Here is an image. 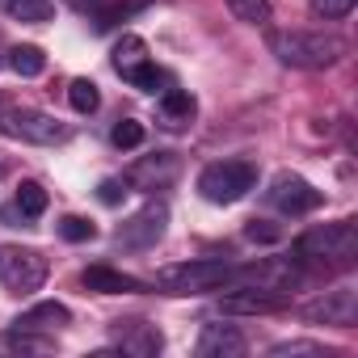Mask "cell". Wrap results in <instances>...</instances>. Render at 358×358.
<instances>
[{
	"label": "cell",
	"instance_id": "1",
	"mask_svg": "<svg viewBox=\"0 0 358 358\" xmlns=\"http://www.w3.org/2000/svg\"><path fill=\"white\" fill-rule=\"evenodd\" d=\"M358 257V228L354 220H337V224H320L312 232H303L295 241V262L312 266V270H350Z\"/></svg>",
	"mask_w": 358,
	"mask_h": 358
},
{
	"label": "cell",
	"instance_id": "2",
	"mask_svg": "<svg viewBox=\"0 0 358 358\" xmlns=\"http://www.w3.org/2000/svg\"><path fill=\"white\" fill-rule=\"evenodd\" d=\"M266 43H270V51L278 55V64L303 68V72L333 68V64L345 55V43H341L337 34H320V30H270Z\"/></svg>",
	"mask_w": 358,
	"mask_h": 358
},
{
	"label": "cell",
	"instance_id": "3",
	"mask_svg": "<svg viewBox=\"0 0 358 358\" xmlns=\"http://www.w3.org/2000/svg\"><path fill=\"white\" fill-rule=\"evenodd\" d=\"M253 186H257V164H249V160H215L199 173V194L220 207L241 203Z\"/></svg>",
	"mask_w": 358,
	"mask_h": 358
},
{
	"label": "cell",
	"instance_id": "4",
	"mask_svg": "<svg viewBox=\"0 0 358 358\" xmlns=\"http://www.w3.org/2000/svg\"><path fill=\"white\" fill-rule=\"evenodd\" d=\"M228 274H232L228 262H177L156 270V287L164 295H203L228 287Z\"/></svg>",
	"mask_w": 358,
	"mask_h": 358
},
{
	"label": "cell",
	"instance_id": "5",
	"mask_svg": "<svg viewBox=\"0 0 358 358\" xmlns=\"http://www.w3.org/2000/svg\"><path fill=\"white\" fill-rule=\"evenodd\" d=\"M0 135H9V139H17V143L51 148V143H64V139H68V127H64L55 114L30 110V106H13V110H0Z\"/></svg>",
	"mask_w": 358,
	"mask_h": 358
},
{
	"label": "cell",
	"instance_id": "6",
	"mask_svg": "<svg viewBox=\"0 0 358 358\" xmlns=\"http://www.w3.org/2000/svg\"><path fill=\"white\" fill-rule=\"evenodd\" d=\"M47 282V257L26 245H0V287L13 295H34Z\"/></svg>",
	"mask_w": 358,
	"mask_h": 358
},
{
	"label": "cell",
	"instance_id": "7",
	"mask_svg": "<svg viewBox=\"0 0 358 358\" xmlns=\"http://www.w3.org/2000/svg\"><path fill=\"white\" fill-rule=\"evenodd\" d=\"M114 72H118L127 85L143 89V93H156L160 80H164V76L152 68V59H148V43H143L139 34H122V38L114 43Z\"/></svg>",
	"mask_w": 358,
	"mask_h": 358
},
{
	"label": "cell",
	"instance_id": "8",
	"mask_svg": "<svg viewBox=\"0 0 358 358\" xmlns=\"http://www.w3.org/2000/svg\"><path fill=\"white\" fill-rule=\"evenodd\" d=\"M169 228V207L164 203H148L143 211H135L127 224H118L114 232V245L118 249H152Z\"/></svg>",
	"mask_w": 358,
	"mask_h": 358
},
{
	"label": "cell",
	"instance_id": "9",
	"mask_svg": "<svg viewBox=\"0 0 358 358\" xmlns=\"http://www.w3.org/2000/svg\"><path fill=\"white\" fill-rule=\"evenodd\" d=\"M266 199L278 211H287V215H308V211H316L324 203V194L312 182H303L299 173H278L274 182H270V190H266Z\"/></svg>",
	"mask_w": 358,
	"mask_h": 358
},
{
	"label": "cell",
	"instance_id": "10",
	"mask_svg": "<svg viewBox=\"0 0 358 358\" xmlns=\"http://www.w3.org/2000/svg\"><path fill=\"white\" fill-rule=\"evenodd\" d=\"M303 316H308L312 324H337V329H354V320H358V291H354V287L324 291L320 299L303 303Z\"/></svg>",
	"mask_w": 358,
	"mask_h": 358
},
{
	"label": "cell",
	"instance_id": "11",
	"mask_svg": "<svg viewBox=\"0 0 358 358\" xmlns=\"http://www.w3.org/2000/svg\"><path fill=\"white\" fill-rule=\"evenodd\" d=\"M182 173V160H177L173 152H156V156H143L127 169V182L122 186H135V190H160L169 186L173 177Z\"/></svg>",
	"mask_w": 358,
	"mask_h": 358
},
{
	"label": "cell",
	"instance_id": "12",
	"mask_svg": "<svg viewBox=\"0 0 358 358\" xmlns=\"http://www.w3.org/2000/svg\"><path fill=\"white\" fill-rule=\"evenodd\" d=\"M114 345H118L122 354H131V358H156L160 345H164V337H160V329L148 324V320H118V324H114Z\"/></svg>",
	"mask_w": 358,
	"mask_h": 358
},
{
	"label": "cell",
	"instance_id": "13",
	"mask_svg": "<svg viewBox=\"0 0 358 358\" xmlns=\"http://www.w3.org/2000/svg\"><path fill=\"white\" fill-rule=\"evenodd\" d=\"M245 350H249V341L232 324H203V333L194 341V354L199 358H241Z\"/></svg>",
	"mask_w": 358,
	"mask_h": 358
},
{
	"label": "cell",
	"instance_id": "14",
	"mask_svg": "<svg viewBox=\"0 0 358 358\" xmlns=\"http://www.w3.org/2000/svg\"><path fill=\"white\" fill-rule=\"evenodd\" d=\"M287 291H262V287H241L232 295L220 299V312H245V316H266V312H278L287 308Z\"/></svg>",
	"mask_w": 358,
	"mask_h": 358
},
{
	"label": "cell",
	"instance_id": "15",
	"mask_svg": "<svg viewBox=\"0 0 358 358\" xmlns=\"http://www.w3.org/2000/svg\"><path fill=\"white\" fill-rule=\"evenodd\" d=\"M80 282H85L89 291H97V295H139V291H143L139 278H131V274H122V270H110V266H89V270L80 274Z\"/></svg>",
	"mask_w": 358,
	"mask_h": 358
},
{
	"label": "cell",
	"instance_id": "16",
	"mask_svg": "<svg viewBox=\"0 0 358 358\" xmlns=\"http://www.w3.org/2000/svg\"><path fill=\"white\" fill-rule=\"evenodd\" d=\"M194 110H199V101H194L186 89H164V93H160V106H156V114H160V122H164L169 131L190 127V122H194Z\"/></svg>",
	"mask_w": 358,
	"mask_h": 358
},
{
	"label": "cell",
	"instance_id": "17",
	"mask_svg": "<svg viewBox=\"0 0 358 358\" xmlns=\"http://www.w3.org/2000/svg\"><path fill=\"white\" fill-rule=\"evenodd\" d=\"M72 320V312L64 308V303H55V299H43V303H34L30 312H22L17 320H13V329H30V333H47V329H64Z\"/></svg>",
	"mask_w": 358,
	"mask_h": 358
},
{
	"label": "cell",
	"instance_id": "18",
	"mask_svg": "<svg viewBox=\"0 0 358 358\" xmlns=\"http://www.w3.org/2000/svg\"><path fill=\"white\" fill-rule=\"evenodd\" d=\"M0 13L26 26H43L55 17V0H0Z\"/></svg>",
	"mask_w": 358,
	"mask_h": 358
},
{
	"label": "cell",
	"instance_id": "19",
	"mask_svg": "<svg viewBox=\"0 0 358 358\" xmlns=\"http://www.w3.org/2000/svg\"><path fill=\"white\" fill-rule=\"evenodd\" d=\"M9 68H13L17 76H43V72H47V55H43V47L22 43V47L9 51Z\"/></svg>",
	"mask_w": 358,
	"mask_h": 358
},
{
	"label": "cell",
	"instance_id": "20",
	"mask_svg": "<svg viewBox=\"0 0 358 358\" xmlns=\"http://www.w3.org/2000/svg\"><path fill=\"white\" fill-rule=\"evenodd\" d=\"M148 5H152V0H118V5H110V9H97V30L106 34V30H114L118 22H127L131 13H139Z\"/></svg>",
	"mask_w": 358,
	"mask_h": 358
},
{
	"label": "cell",
	"instance_id": "21",
	"mask_svg": "<svg viewBox=\"0 0 358 358\" xmlns=\"http://www.w3.org/2000/svg\"><path fill=\"white\" fill-rule=\"evenodd\" d=\"M68 101H72V110H76V114H93V110L101 106V93H97V85H93V80H85V76H80V80H72V85H68Z\"/></svg>",
	"mask_w": 358,
	"mask_h": 358
},
{
	"label": "cell",
	"instance_id": "22",
	"mask_svg": "<svg viewBox=\"0 0 358 358\" xmlns=\"http://www.w3.org/2000/svg\"><path fill=\"white\" fill-rule=\"evenodd\" d=\"M17 211H22L26 220H38V215L47 211V190H43L38 182H22V186H17Z\"/></svg>",
	"mask_w": 358,
	"mask_h": 358
},
{
	"label": "cell",
	"instance_id": "23",
	"mask_svg": "<svg viewBox=\"0 0 358 358\" xmlns=\"http://www.w3.org/2000/svg\"><path fill=\"white\" fill-rule=\"evenodd\" d=\"M0 350H22V354H47L51 341L47 337H34L30 329H13L9 337H0Z\"/></svg>",
	"mask_w": 358,
	"mask_h": 358
},
{
	"label": "cell",
	"instance_id": "24",
	"mask_svg": "<svg viewBox=\"0 0 358 358\" xmlns=\"http://www.w3.org/2000/svg\"><path fill=\"white\" fill-rule=\"evenodd\" d=\"M143 122H135V118H122V122H114V131H110V143L114 148H122V152H131V148H139L143 143Z\"/></svg>",
	"mask_w": 358,
	"mask_h": 358
},
{
	"label": "cell",
	"instance_id": "25",
	"mask_svg": "<svg viewBox=\"0 0 358 358\" xmlns=\"http://www.w3.org/2000/svg\"><path fill=\"white\" fill-rule=\"evenodd\" d=\"M228 9L249 22V26H266L270 22V0H228Z\"/></svg>",
	"mask_w": 358,
	"mask_h": 358
},
{
	"label": "cell",
	"instance_id": "26",
	"mask_svg": "<svg viewBox=\"0 0 358 358\" xmlns=\"http://www.w3.org/2000/svg\"><path fill=\"white\" fill-rule=\"evenodd\" d=\"M59 236L72 241V245H85V241L97 236V228H93V220H85V215H64V220H59Z\"/></svg>",
	"mask_w": 358,
	"mask_h": 358
},
{
	"label": "cell",
	"instance_id": "27",
	"mask_svg": "<svg viewBox=\"0 0 358 358\" xmlns=\"http://www.w3.org/2000/svg\"><path fill=\"white\" fill-rule=\"evenodd\" d=\"M308 5H312V13H316V17H324V22H341V17H350V13H354L358 0H308Z\"/></svg>",
	"mask_w": 358,
	"mask_h": 358
},
{
	"label": "cell",
	"instance_id": "28",
	"mask_svg": "<svg viewBox=\"0 0 358 358\" xmlns=\"http://www.w3.org/2000/svg\"><path fill=\"white\" fill-rule=\"evenodd\" d=\"M295 354H312V358H324V345L316 341H278L270 350V358H295Z\"/></svg>",
	"mask_w": 358,
	"mask_h": 358
},
{
	"label": "cell",
	"instance_id": "29",
	"mask_svg": "<svg viewBox=\"0 0 358 358\" xmlns=\"http://www.w3.org/2000/svg\"><path fill=\"white\" fill-rule=\"evenodd\" d=\"M97 199H101L106 207H118V203L127 199V190H122V182H118V177H106V182L97 186Z\"/></svg>",
	"mask_w": 358,
	"mask_h": 358
},
{
	"label": "cell",
	"instance_id": "30",
	"mask_svg": "<svg viewBox=\"0 0 358 358\" xmlns=\"http://www.w3.org/2000/svg\"><path fill=\"white\" fill-rule=\"evenodd\" d=\"M245 236H249V241H266V245H270V241H278L282 232H278L274 224H266V220H253V224L245 228Z\"/></svg>",
	"mask_w": 358,
	"mask_h": 358
},
{
	"label": "cell",
	"instance_id": "31",
	"mask_svg": "<svg viewBox=\"0 0 358 358\" xmlns=\"http://www.w3.org/2000/svg\"><path fill=\"white\" fill-rule=\"evenodd\" d=\"M64 5H68V9H76V13H97L106 0H64Z\"/></svg>",
	"mask_w": 358,
	"mask_h": 358
}]
</instances>
